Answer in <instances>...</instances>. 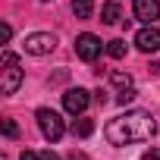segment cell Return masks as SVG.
<instances>
[{"label": "cell", "mask_w": 160, "mask_h": 160, "mask_svg": "<svg viewBox=\"0 0 160 160\" xmlns=\"http://www.w3.org/2000/svg\"><path fill=\"white\" fill-rule=\"evenodd\" d=\"M107 141L122 148V144H135V141H151L157 132V122L148 110H126L119 116H113L107 122Z\"/></svg>", "instance_id": "obj_1"}, {"label": "cell", "mask_w": 160, "mask_h": 160, "mask_svg": "<svg viewBox=\"0 0 160 160\" xmlns=\"http://www.w3.org/2000/svg\"><path fill=\"white\" fill-rule=\"evenodd\" d=\"M0 60H3V69H0V91H3V94H16L19 85H22V63L7 47H3V57H0Z\"/></svg>", "instance_id": "obj_2"}, {"label": "cell", "mask_w": 160, "mask_h": 160, "mask_svg": "<svg viewBox=\"0 0 160 160\" xmlns=\"http://www.w3.org/2000/svg\"><path fill=\"white\" fill-rule=\"evenodd\" d=\"M38 129H41V135H44L47 141H60L63 132H66V122H63V116H60L57 110L41 107V110H38Z\"/></svg>", "instance_id": "obj_3"}, {"label": "cell", "mask_w": 160, "mask_h": 160, "mask_svg": "<svg viewBox=\"0 0 160 160\" xmlns=\"http://www.w3.org/2000/svg\"><path fill=\"white\" fill-rule=\"evenodd\" d=\"M101 50H104V44H101V38L91 35V32H85V35H78V38H75V57H78V60L94 63V60L101 57Z\"/></svg>", "instance_id": "obj_4"}, {"label": "cell", "mask_w": 160, "mask_h": 160, "mask_svg": "<svg viewBox=\"0 0 160 160\" xmlns=\"http://www.w3.org/2000/svg\"><path fill=\"white\" fill-rule=\"evenodd\" d=\"M88 104H91V94H88L85 88H69V91L63 94V110H66L69 116H82V113L88 110Z\"/></svg>", "instance_id": "obj_5"}, {"label": "cell", "mask_w": 160, "mask_h": 160, "mask_svg": "<svg viewBox=\"0 0 160 160\" xmlns=\"http://www.w3.org/2000/svg\"><path fill=\"white\" fill-rule=\"evenodd\" d=\"M53 47H57V38L50 32H35V35L25 38V53H32V57H44Z\"/></svg>", "instance_id": "obj_6"}, {"label": "cell", "mask_w": 160, "mask_h": 160, "mask_svg": "<svg viewBox=\"0 0 160 160\" xmlns=\"http://www.w3.org/2000/svg\"><path fill=\"white\" fill-rule=\"evenodd\" d=\"M135 44H138V50H144V53H154V50H160V28H154V25H144V28L135 35Z\"/></svg>", "instance_id": "obj_7"}, {"label": "cell", "mask_w": 160, "mask_h": 160, "mask_svg": "<svg viewBox=\"0 0 160 160\" xmlns=\"http://www.w3.org/2000/svg\"><path fill=\"white\" fill-rule=\"evenodd\" d=\"M135 19H141L144 25L160 19V0H135Z\"/></svg>", "instance_id": "obj_8"}, {"label": "cell", "mask_w": 160, "mask_h": 160, "mask_svg": "<svg viewBox=\"0 0 160 160\" xmlns=\"http://www.w3.org/2000/svg\"><path fill=\"white\" fill-rule=\"evenodd\" d=\"M101 19H104L107 25H116V22L122 19V13H119V3H113V0H110V3H104V7H101Z\"/></svg>", "instance_id": "obj_9"}, {"label": "cell", "mask_w": 160, "mask_h": 160, "mask_svg": "<svg viewBox=\"0 0 160 160\" xmlns=\"http://www.w3.org/2000/svg\"><path fill=\"white\" fill-rule=\"evenodd\" d=\"M72 13H75V19H91L94 0H72Z\"/></svg>", "instance_id": "obj_10"}, {"label": "cell", "mask_w": 160, "mask_h": 160, "mask_svg": "<svg viewBox=\"0 0 160 160\" xmlns=\"http://www.w3.org/2000/svg\"><path fill=\"white\" fill-rule=\"evenodd\" d=\"M110 78H113V85H116L119 91H122V88H132V75H129V72H119V69H113V72H110Z\"/></svg>", "instance_id": "obj_11"}, {"label": "cell", "mask_w": 160, "mask_h": 160, "mask_svg": "<svg viewBox=\"0 0 160 160\" xmlns=\"http://www.w3.org/2000/svg\"><path fill=\"white\" fill-rule=\"evenodd\" d=\"M107 53H110L113 60H122V57H126V41H122V38L110 41V44H107Z\"/></svg>", "instance_id": "obj_12"}, {"label": "cell", "mask_w": 160, "mask_h": 160, "mask_svg": "<svg viewBox=\"0 0 160 160\" xmlns=\"http://www.w3.org/2000/svg\"><path fill=\"white\" fill-rule=\"evenodd\" d=\"M72 132H75L78 138H88V135L94 132V122H91V119H78V122L72 126Z\"/></svg>", "instance_id": "obj_13"}, {"label": "cell", "mask_w": 160, "mask_h": 160, "mask_svg": "<svg viewBox=\"0 0 160 160\" xmlns=\"http://www.w3.org/2000/svg\"><path fill=\"white\" fill-rule=\"evenodd\" d=\"M132 101H135V88H122V91L116 94V104H122V107L132 104Z\"/></svg>", "instance_id": "obj_14"}, {"label": "cell", "mask_w": 160, "mask_h": 160, "mask_svg": "<svg viewBox=\"0 0 160 160\" xmlns=\"http://www.w3.org/2000/svg\"><path fill=\"white\" fill-rule=\"evenodd\" d=\"M3 135H7V138H16V135H19V126H16L13 119H3Z\"/></svg>", "instance_id": "obj_15"}, {"label": "cell", "mask_w": 160, "mask_h": 160, "mask_svg": "<svg viewBox=\"0 0 160 160\" xmlns=\"http://www.w3.org/2000/svg\"><path fill=\"white\" fill-rule=\"evenodd\" d=\"M141 160H160V148H151V151H144V154H141Z\"/></svg>", "instance_id": "obj_16"}, {"label": "cell", "mask_w": 160, "mask_h": 160, "mask_svg": "<svg viewBox=\"0 0 160 160\" xmlns=\"http://www.w3.org/2000/svg\"><path fill=\"white\" fill-rule=\"evenodd\" d=\"M0 38H3V44H7V41H10V38H13V28H10V25H7V22H3V25H0Z\"/></svg>", "instance_id": "obj_17"}, {"label": "cell", "mask_w": 160, "mask_h": 160, "mask_svg": "<svg viewBox=\"0 0 160 160\" xmlns=\"http://www.w3.org/2000/svg\"><path fill=\"white\" fill-rule=\"evenodd\" d=\"M19 160H44V157H41V154H35V151H22V157H19Z\"/></svg>", "instance_id": "obj_18"}, {"label": "cell", "mask_w": 160, "mask_h": 160, "mask_svg": "<svg viewBox=\"0 0 160 160\" xmlns=\"http://www.w3.org/2000/svg\"><path fill=\"white\" fill-rule=\"evenodd\" d=\"M41 157H44V160H60V154H53V151H44Z\"/></svg>", "instance_id": "obj_19"}, {"label": "cell", "mask_w": 160, "mask_h": 160, "mask_svg": "<svg viewBox=\"0 0 160 160\" xmlns=\"http://www.w3.org/2000/svg\"><path fill=\"white\" fill-rule=\"evenodd\" d=\"M69 160H88V157H85V154H78V151H72V154H69Z\"/></svg>", "instance_id": "obj_20"}, {"label": "cell", "mask_w": 160, "mask_h": 160, "mask_svg": "<svg viewBox=\"0 0 160 160\" xmlns=\"http://www.w3.org/2000/svg\"><path fill=\"white\" fill-rule=\"evenodd\" d=\"M3 160H7V157H3Z\"/></svg>", "instance_id": "obj_21"}]
</instances>
